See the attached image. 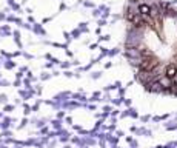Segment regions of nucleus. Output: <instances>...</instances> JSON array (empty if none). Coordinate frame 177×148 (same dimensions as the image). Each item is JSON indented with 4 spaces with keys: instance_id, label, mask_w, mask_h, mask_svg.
I'll return each mask as SVG.
<instances>
[{
    "instance_id": "obj_1",
    "label": "nucleus",
    "mask_w": 177,
    "mask_h": 148,
    "mask_svg": "<svg viewBox=\"0 0 177 148\" xmlns=\"http://www.w3.org/2000/svg\"><path fill=\"white\" fill-rule=\"evenodd\" d=\"M125 54L148 93L177 97V9L163 0H128Z\"/></svg>"
}]
</instances>
